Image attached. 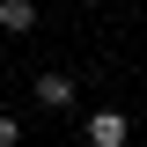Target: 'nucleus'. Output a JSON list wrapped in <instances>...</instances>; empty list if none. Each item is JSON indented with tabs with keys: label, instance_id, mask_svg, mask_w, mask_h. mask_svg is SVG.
<instances>
[{
	"label": "nucleus",
	"instance_id": "1",
	"mask_svg": "<svg viewBox=\"0 0 147 147\" xmlns=\"http://www.w3.org/2000/svg\"><path fill=\"white\" fill-rule=\"evenodd\" d=\"M81 132H88V147H125L132 140V118H125V110H88Z\"/></svg>",
	"mask_w": 147,
	"mask_h": 147
},
{
	"label": "nucleus",
	"instance_id": "2",
	"mask_svg": "<svg viewBox=\"0 0 147 147\" xmlns=\"http://www.w3.org/2000/svg\"><path fill=\"white\" fill-rule=\"evenodd\" d=\"M37 103H44V110H66L74 103V81H66V74H37Z\"/></svg>",
	"mask_w": 147,
	"mask_h": 147
},
{
	"label": "nucleus",
	"instance_id": "3",
	"mask_svg": "<svg viewBox=\"0 0 147 147\" xmlns=\"http://www.w3.org/2000/svg\"><path fill=\"white\" fill-rule=\"evenodd\" d=\"M0 30H7V37L37 30V0H0Z\"/></svg>",
	"mask_w": 147,
	"mask_h": 147
},
{
	"label": "nucleus",
	"instance_id": "4",
	"mask_svg": "<svg viewBox=\"0 0 147 147\" xmlns=\"http://www.w3.org/2000/svg\"><path fill=\"white\" fill-rule=\"evenodd\" d=\"M0 147H15V118H0Z\"/></svg>",
	"mask_w": 147,
	"mask_h": 147
}]
</instances>
